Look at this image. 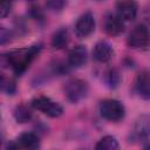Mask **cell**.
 I'll list each match as a JSON object with an SVG mask.
<instances>
[{"label": "cell", "instance_id": "cell-4", "mask_svg": "<svg viewBox=\"0 0 150 150\" xmlns=\"http://www.w3.org/2000/svg\"><path fill=\"white\" fill-rule=\"evenodd\" d=\"M127 43L132 49H146L150 46V29L146 25L139 23L130 32Z\"/></svg>", "mask_w": 150, "mask_h": 150}, {"label": "cell", "instance_id": "cell-15", "mask_svg": "<svg viewBox=\"0 0 150 150\" xmlns=\"http://www.w3.org/2000/svg\"><path fill=\"white\" fill-rule=\"evenodd\" d=\"M95 148L97 150H117L120 148V144H118V141L114 136L107 135L97 142Z\"/></svg>", "mask_w": 150, "mask_h": 150}, {"label": "cell", "instance_id": "cell-7", "mask_svg": "<svg viewBox=\"0 0 150 150\" xmlns=\"http://www.w3.org/2000/svg\"><path fill=\"white\" fill-rule=\"evenodd\" d=\"M117 14L124 21H132L138 13V4L135 0H121L116 5Z\"/></svg>", "mask_w": 150, "mask_h": 150}, {"label": "cell", "instance_id": "cell-5", "mask_svg": "<svg viewBox=\"0 0 150 150\" xmlns=\"http://www.w3.org/2000/svg\"><path fill=\"white\" fill-rule=\"evenodd\" d=\"M30 105L35 110H39L42 114H45V115H47L48 117H52V118L60 117L63 114V108L61 107V104H59L57 102H55L52 98L46 97V96L34 97L30 102Z\"/></svg>", "mask_w": 150, "mask_h": 150}, {"label": "cell", "instance_id": "cell-12", "mask_svg": "<svg viewBox=\"0 0 150 150\" xmlns=\"http://www.w3.org/2000/svg\"><path fill=\"white\" fill-rule=\"evenodd\" d=\"M134 132L138 141L150 144V115H142L137 118Z\"/></svg>", "mask_w": 150, "mask_h": 150}, {"label": "cell", "instance_id": "cell-10", "mask_svg": "<svg viewBox=\"0 0 150 150\" xmlns=\"http://www.w3.org/2000/svg\"><path fill=\"white\" fill-rule=\"evenodd\" d=\"M103 26L105 33L110 36H117L124 32V20H122L118 14H108Z\"/></svg>", "mask_w": 150, "mask_h": 150}, {"label": "cell", "instance_id": "cell-21", "mask_svg": "<svg viewBox=\"0 0 150 150\" xmlns=\"http://www.w3.org/2000/svg\"><path fill=\"white\" fill-rule=\"evenodd\" d=\"M48 4L53 9H60V8H62L64 0H49Z\"/></svg>", "mask_w": 150, "mask_h": 150}, {"label": "cell", "instance_id": "cell-9", "mask_svg": "<svg viewBox=\"0 0 150 150\" xmlns=\"http://www.w3.org/2000/svg\"><path fill=\"white\" fill-rule=\"evenodd\" d=\"M93 56L94 59L100 63H107L109 62L114 56V49L111 45L104 40H101L96 42L93 49Z\"/></svg>", "mask_w": 150, "mask_h": 150}, {"label": "cell", "instance_id": "cell-11", "mask_svg": "<svg viewBox=\"0 0 150 150\" xmlns=\"http://www.w3.org/2000/svg\"><path fill=\"white\" fill-rule=\"evenodd\" d=\"M88 52L82 45L75 46L68 54V66L71 68H81L87 63Z\"/></svg>", "mask_w": 150, "mask_h": 150}, {"label": "cell", "instance_id": "cell-2", "mask_svg": "<svg viewBox=\"0 0 150 150\" xmlns=\"http://www.w3.org/2000/svg\"><path fill=\"white\" fill-rule=\"evenodd\" d=\"M89 91L88 83L81 79H69L63 86V93L71 103H79L87 97Z\"/></svg>", "mask_w": 150, "mask_h": 150}, {"label": "cell", "instance_id": "cell-1", "mask_svg": "<svg viewBox=\"0 0 150 150\" xmlns=\"http://www.w3.org/2000/svg\"><path fill=\"white\" fill-rule=\"evenodd\" d=\"M41 49H42L41 45H34L30 47H25L9 52L2 55L1 57L2 63L6 62L7 66H9L16 75H21L34 61V59L39 55Z\"/></svg>", "mask_w": 150, "mask_h": 150}, {"label": "cell", "instance_id": "cell-13", "mask_svg": "<svg viewBox=\"0 0 150 150\" xmlns=\"http://www.w3.org/2000/svg\"><path fill=\"white\" fill-rule=\"evenodd\" d=\"M15 148L38 149L40 148V137L34 132H23L19 136L15 143Z\"/></svg>", "mask_w": 150, "mask_h": 150}, {"label": "cell", "instance_id": "cell-17", "mask_svg": "<svg viewBox=\"0 0 150 150\" xmlns=\"http://www.w3.org/2000/svg\"><path fill=\"white\" fill-rule=\"evenodd\" d=\"M1 90L4 93H6L7 95H13L16 90V86H15V82L9 79V77H6L5 75L1 76Z\"/></svg>", "mask_w": 150, "mask_h": 150}, {"label": "cell", "instance_id": "cell-18", "mask_svg": "<svg viewBox=\"0 0 150 150\" xmlns=\"http://www.w3.org/2000/svg\"><path fill=\"white\" fill-rule=\"evenodd\" d=\"M120 74L117 73V70L115 69H110L107 74H105V82L110 88H115L118 86L120 83Z\"/></svg>", "mask_w": 150, "mask_h": 150}, {"label": "cell", "instance_id": "cell-19", "mask_svg": "<svg viewBox=\"0 0 150 150\" xmlns=\"http://www.w3.org/2000/svg\"><path fill=\"white\" fill-rule=\"evenodd\" d=\"M11 12V0H1L0 2V15L1 18H5Z\"/></svg>", "mask_w": 150, "mask_h": 150}, {"label": "cell", "instance_id": "cell-20", "mask_svg": "<svg viewBox=\"0 0 150 150\" xmlns=\"http://www.w3.org/2000/svg\"><path fill=\"white\" fill-rule=\"evenodd\" d=\"M11 36V33H9V30H7L5 27H2L1 28V34H0V42H1V45H5L7 41H9V38Z\"/></svg>", "mask_w": 150, "mask_h": 150}, {"label": "cell", "instance_id": "cell-16", "mask_svg": "<svg viewBox=\"0 0 150 150\" xmlns=\"http://www.w3.org/2000/svg\"><path fill=\"white\" fill-rule=\"evenodd\" d=\"M14 118L19 123H26L32 118V111L28 107H26L23 104L18 105L14 110Z\"/></svg>", "mask_w": 150, "mask_h": 150}, {"label": "cell", "instance_id": "cell-6", "mask_svg": "<svg viewBox=\"0 0 150 150\" xmlns=\"http://www.w3.org/2000/svg\"><path fill=\"white\" fill-rule=\"evenodd\" d=\"M95 18L90 12L82 14L75 23V34L80 39H86L90 36L95 30Z\"/></svg>", "mask_w": 150, "mask_h": 150}, {"label": "cell", "instance_id": "cell-8", "mask_svg": "<svg viewBox=\"0 0 150 150\" xmlns=\"http://www.w3.org/2000/svg\"><path fill=\"white\" fill-rule=\"evenodd\" d=\"M135 90L141 98L150 101V70L138 73L135 80Z\"/></svg>", "mask_w": 150, "mask_h": 150}, {"label": "cell", "instance_id": "cell-14", "mask_svg": "<svg viewBox=\"0 0 150 150\" xmlns=\"http://www.w3.org/2000/svg\"><path fill=\"white\" fill-rule=\"evenodd\" d=\"M69 33L66 28L57 29L52 36V47L54 49H63L69 43Z\"/></svg>", "mask_w": 150, "mask_h": 150}, {"label": "cell", "instance_id": "cell-3", "mask_svg": "<svg viewBox=\"0 0 150 150\" xmlns=\"http://www.w3.org/2000/svg\"><path fill=\"white\" fill-rule=\"evenodd\" d=\"M98 109L101 116L109 122H118L125 115V108L122 104V102L114 98L103 100L100 103Z\"/></svg>", "mask_w": 150, "mask_h": 150}, {"label": "cell", "instance_id": "cell-22", "mask_svg": "<svg viewBox=\"0 0 150 150\" xmlns=\"http://www.w3.org/2000/svg\"><path fill=\"white\" fill-rule=\"evenodd\" d=\"M11 1H12V0H11Z\"/></svg>", "mask_w": 150, "mask_h": 150}]
</instances>
